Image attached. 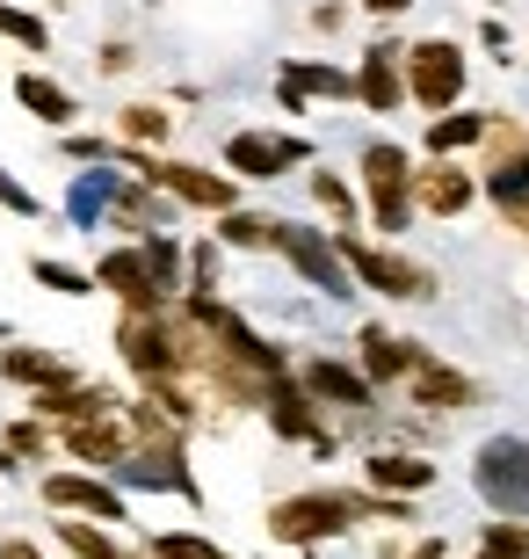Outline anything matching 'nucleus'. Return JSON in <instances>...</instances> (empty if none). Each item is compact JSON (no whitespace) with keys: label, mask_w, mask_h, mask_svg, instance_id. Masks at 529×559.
<instances>
[{"label":"nucleus","mask_w":529,"mask_h":559,"mask_svg":"<svg viewBox=\"0 0 529 559\" xmlns=\"http://www.w3.org/2000/svg\"><path fill=\"white\" fill-rule=\"evenodd\" d=\"M37 415L44 421H103V415H117V400L103 393V385H51V393H37Z\"/></svg>","instance_id":"obj_17"},{"label":"nucleus","mask_w":529,"mask_h":559,"mask_svg":"<svg viewBox=\"0 0 529 559\" xmlns=\"http://www.w3.org/2000/svg\"><path fill=\"white\" fill-rule=\"evenodd\" d=\"M65 451L87 457V465H123V457H131V436L117 429V415H103V421H73V429H65Z\"/></svg>","instance_id":"obj_19"},{"label":"nucleus","mask_w":529,"mask_h":559,"mask_svg":"<svg viewBox=\"0 0 529 559\" xmlns=\"http://www.w3.org/2000/svg\"><path fill=\"white\" fill-rule=\"evenodd\" d=\"M399 95H407V51H399V44H370L363 73H356V103L377 109V117H392Z\"/></svg>","instance_id":"obj_10"},{"label":"nucleus","mask_w":529,"mask_h":559,"mask_svg":"<svg viewBox=\"0 0 529 559\" xmlns=\"http://www.w3.org/2000/svg\"><path fill=\"white\" fill-rule=\"evenodd\" d=\"M363 189H370V218H377V233H407V218H413V160L392 139H377L363 153Z\"/></svg>","instance_id":"obj_3"},{"label":"nucleus","mask_w":529,"mask_h":559,"mask_svg":"<svg viewBox=\"0 0 529 559\" xmlns=\"http://www.w3.org/2000/svg\"><path fill=\"white\" fill-rule=\"evenodd\" d=\"M0 559H44V552H37V545H22V538H8V545H0Z\"/></svg>","instance_id":"obj_38"},{"label":"nucleus","mask_w":529,"mask_h":559,"mask_svg":"<svg viewBox=\"0 0 529 559\" xmlns=\"http://www.w3.org/2000/svg\"><path fill=\"white\" fill-rule=\"evenodd\" d=\"M268 421H276V436H298V443H312V451H334V436H326L320 415H312V393L290 385V378L268 385Z\"/></svg>","instance_id":"obj_12"},{"label":"nucleus","mask_w":529,"mask_h":559,"mask_svg":"<svg viewBox=\"0 0 529 559\" xmlns=\"http://www.w3.org/2000/svg\"><path fill=\"white\" fill-rule=\"evenodd\" d=\"M211 276H218V254L196 248V290H211Z\"/></svg>","instance_id":"obj_36"},{"label":"nucleus","mask_w":529,"mask_h":559,"mask_svg":"<svg viewBox=\"0 0 529 559\" xmlns=\"http://www.w3.org/2000/svg\"><path fill=\"white\" fill-rule=\"evenodd\" d=\"M153 559H232V552H218V545L196 538V531H167V538H153Z\"/></svg>","instance_id":"obj_29"},{"label":"nucleus","mask_w":529,"mask_h":559,"mask_svg":"<svg viewBox=\"0 0 529 559\" xmlns=\"http://www.w3.org/2000/svg\"><path fill=\"white\" fill-rule=\"evenodd\" d=\"M44 451H51L44 421H15V429H8V457H37V465H44Z\"/></svg>","instance_id":"obj_32"},{"label":"nucleus","mask_w":529,"mask_h":559,"mask_svg":"<svg viewBox=\"0 0 529 559\" xmlns=\"http://www.w3.org/2000/svg\"><path fill=\"white\" fill-rule=\"evenodd\" d=\"M471 479H479V495H486L501 516H529V443L522 436H493V443H479Z\"/></svg>","instance_id":"obj_4"},{"label":"nucleus","mask_w":529,"mask_h":559,"mask_svg":"<svg viewBox=\"0 0 529 559\" xmlns=\"http://www.w3.org/2000/svg\"><path fill=\"white\" fill-rule=\"evenodd\" d=\"M95 284L117 290L123 312H160V306H167V290H160V276H153V262H145V248L103 254V262H95Z\"/></svg>","instance_id":"obj_8"},{"label":"nucleus","mask_w":529,"mask_h":559,"mask_svg":"<svg viewBox=\"0 0 529 559\" xmlns=\"http://www.w3.org/2000/svg\"><path fill=\"white\" fill-rule=\"evenodd\" d=\"M363 8H370V15H407L413 0H363Z\"/></svg>","instance_id":"obj_37"},{"label":"nucleus","mask_w":529,"mask_h":559,"mask_svg":"<svg viewBox=\"0 0 529 559\" xmlns=\"http://www.w3.org/2000/svg\"><path fill=\"white\" fill-rule=\"evenodd\" d=\"M407 95L421 109H457V95H465V51L449 37H428V44H413L407 51Z\"/></svg>","instance_id":"obj_5"},{"label":"nucleus","mask_w":529,"mask_h":559,"mask_svg":"<svg viewBox=\"0 0 529 559\" xmlns=\"http://www.w3.org/2000/svg\"><path fill=\"white\" fill-rule=\"evenodd\" d=\"M486 124H493V117H465V109H457V117H435V124H428V153H457V145H479V139H486Z\"/></svg>","instance_id":"obj_24"},{"label":"nucleus","mask_w":529,"mask_h":559,"mask_svg":"<svg viewBox=\"0 0 529 559\" xmlns=\"http://www.w3.org/2000/svg\"><path fill=\"white\" fill-rule=\"evenodd\" d=\"M59 538H65L73 559H139V552H123L109 531H95V523H59Z\"/></svg>","instance_id":"obj_25"},{"label":"nucleus","mask_w":529,"mask_h":559,"mask_svg":"<svg viewBox=\"0 0 529 559\" xmlns=\"http://www.w3.org/2000/svg\"><path fill=\"white\" fill-rule=\"evenodd\" d=\"M305 95H356V81H348L341 66H284V109H305Z\"/></svg>","instance_id":"obj_20"},{"label":"nucleus","mask_w":529,"mask_h":559,"mask_svg":"<svg viewBox=\"0 0 529 559\" xmlns=\"http://www.w3.org/2000/svg\"><path fill=\"white\" fill-rule=\"evenodd\" d=\"M312 145L305 139H276V131H240V139L225 145V167L232 175H247V182H276L284 167H298Z\"/></svg>","instance_id":"obj_9"},{"label":"nucleus","mask_w":529,"mask_h":559,"mask_svg":"<svg viewBox=\"0 0 529 559\" xmlns=\"http://www.w3.org/2000/svg\"><path fill=\"white\" fill-rule=\"evenodd\" d=\"M139 248H145V262H153V276H160V290H182V248H175L167 233H145Z\"/></svg>","instance_id":"obj_27"},{"label":"nucleus","mask_w":529,"mask_h":559,"mask_svg":"<svg viewBox=\"0 0 529 559\" xmlns=\"http://www.w3.org/2000/svg\"><path fill=\"white\" fill-rule=\"evenodd\" d=\"M479 559H522V552H508V545H479Z\"/></svg>","instance_id":"obj_40"},{"label":"nucleus","mask_w":529,"mask_h":559,"mask_svg":"<svg viewBox=\"0 0 529 559\" xmlns=\"http://www.w3.org/2000/svg\"><path fill=\"white\" fill-rule=\"evenodd\" d=\"M276 248L290 254V270L305 276L312 290H326V298H348V262H341V248H334L326 233H305V226H290V218H276Z\"/></svg>","instance_id":"obj_7"},{"label":"nucleus","mask_w":529,"mask_h":559,"mask_svg":"<svg viewBox=\"0 0 529 559\" xmlns=\"http://www.w3.org/2000/svg\"><path fill=\"white\" fill-rule=\"evenodd\" d=\"M117 473L131 479V487H167V495H189V501H196V473L182 465V451H131Z\"/></svg>","instance_id":"obj_16"},{"label":"nucleus","mask_w":529,"mask_h":559,"mask_svg":"<svg viewBox=\"0 0 529 559\" xmlns=\"http://www.w3.org/2000/svg\"><path fill=\"white\" fill-rule=\"evenodd\" d=\"M334 248H341L348 276L370 290H385V298H435V276L421 270V262H407V254H392V248H370V240H356V233H334Z\"/></svg>","instance_id":"obj_2"},{"label":"nucleus","mask_w":529,"mask_h":559,"mask_svg":"<svg viewBox=\"0 0 529 559\" xmlns=\"http://www.w3.org/2000/svg\"><path fill=\"white\" fill-rule=\"evenodd\" d=\"M413 400H421V407H435V415L471 407V378L449 371V364H435V356H421V364H413Z\"/></svg>","instance_id":"obj_18"},{"label":"nucleus","mask_w":529,"mask_h":559,"mask_svg":"<svg viewBox=\"0 0 529 559\" xmlns=\"http://www.w3.org/2000/svg\"><path fill=\"white\" fill-rule=\"evenodd\" d=\"M225 240H232V248H276V218H254V211H225Z\"/></svg>","instance_id":"obj_28"},{"label":"nucleus","mask_w":529,"mask_h":559,"mask_svg":"<svg viewBox=\"0 0 529 559\" xmlns=\"http://www.w3.org/2000/svg\"><path fill=\"white\" fill-rule=\"evenodd\" d=\"M413 559H443V538H428V545H421V552H413Z\"/></svg>","instance_id":"obj_41"},{"label":"nucleus","mask_w":529,"mask_h":559,"mask_svg":"<svg viewBox=\"0 0 529 559\" xmlns=\"http://www.w3.org/2000/svg\"><path fill=\"white\" fill-rule=\"evenodd\" d=\"M471 197H479V189H471V175L449 160V153H435V167H421V175H413V204H428L435 218H457Z\"/></svg>","instance_id":"obj_13"},{"label":"nucleus","mask_w":529,"mask_h":559,"mask_svg":"<svg viewBox=\"0 0 529 559\" xmlns=\"http://www.w3.org/2000/svg\"><path fill=\"white\" fill-rule=\"evenodd\" d=\"M123 160L139 167V182H153V189H167V197H182V204H196V211H232L240 204V189H232V175H204V167H189V160H153V153H123Z\"/></svg>","instance_id":"obj_6"},{"label":"nucleus","mask_w":529,"mask_h":559,"mask_svg":"<svg viewBox=\"0 0 529 559\" xmlns=\"http://www.w3.org/2000/svg\"><path fill=\"white\" fill-rule=\"evenodd\" d=\"M167 131H175V117H167L160 103H131V109H123V139H131V145H160Z\"/></svg>","instance_id":"obj_26"},{"label":"nucleus","mask_w":529,"mask_h":559,"mask_svg":"<svg viewBox=\"0 0 529 559\" xmlns=\"http://www.w3.org/2000/svg\"><path fill=\"white\" fill-rule=\"evenodd\" d=\"M421 342H399V334L385 328H363V378L370 385H392V378H413V364H421Z\"/></svg>","instance_id":"obj_15"},{"label":"nucleus","mask_w":529,"mask_h":559,"mask_svg":"<svg viewBox=\"0 0 529 559\" xmlns=\"http://www.w3.org/2000/svg\"><path fill=\"white\" fill-rule=\"evenodd\" d=\"M312 197H320V204L334 211V218H341V226H348V218H356V197H348V189L334 182V175H312Z\"/></svg>","instance_id":"obj_33"},{"label":"nucleus","mask_w":529,"mask_h":559,"mask_svg":"<svg viewBox=\"0 0 529 559\" xmlns=\"http://www.w3.org/2000/svg\"><path fill=\"white\" fill-rule=\"evenodd\" d=\"M0 334H8V328H0Z\"/></svg>","instance_id":"obj_42"},{"label":"nucleus","mask_w":529,"mask_h":559,"mask_svg":"<svg viewBox=\"0 0 529 559\" xmlns=\"http://www.w3.org/2000/svg\"><path fill=\"white\" fill-rule=\"evenodd\" d=\"M0 37H15L22 51H44V44H51V29H44L37 15H22V8H8V0H0Z\"/></svg>","instance_id":"obj_30"},{"label":"nucleus","mask_w":529,"mask_h":559,"mask_svg":"<svg viewBox=\"0 0 529 559\" xmlns=\"http://www.w3.org/2000/svg\"><path fill=\"white\" fill-rule=\"evenodd\" d=\"M0 204H8V211H22V218H29V211H37V197H29V189H22L15 175L0 167Z\"/></svg>","instance_id":"obj_34"},{"label":"nucleus","mask_w":529,"mask_h":559,"mask_svg":"<svg viewBox=\"0 0 529 559\" xmlns=\"http://www.w3.org/2000/svg\"><path fill=\"white\" fill-rule=\"evenodd\" d=\"M501 218H508V226H522V233H529V197H522V204H501Z\"/></svg>","instance_id":"obj_39"},{"label":"nucleus","mask_w":529,"mask_h":559,"mask_svg":"<svg viewBox=\"0 0 529 559\" xmlns=\"http://www.w3.org/2000/svg\"><path fill=\"white\" fill-rule=\"evenodd\" d=\"M298 385H305L312 400H334V407H370V393H377L363 371H348V364H326V356H312L305 371H298Z\"/></svg>","instance_id":"obj_14"},{"label":"nucleus","mask_w":529,"mask_h":559,"mask_svg":"<svg viewBox=\"0 0 529 559\" xmlns=\"http://www.w3.org/2000/svg\"><path fill=\"white\" fill-rule=\"evenodd\" d=\"M0 371L15 378V385H37V393H51V385H73V371H65L51 349H8V356H0Z\"/></svg>","instance_id":"obj_22"},{"label":"nucleus","mask_w":529,"mask_h":559,"mask_svg":"<svg viewBox=\"0 0 529 559\" xmlns=\"http://www.w3.org/2000/svg\"><path fill=\"white\" fill-rule=\"evenodd\" d=\"M15 103L29 109V117H44V124H73V95H65L59 81H44V73H22Z\"/></svg>","instance_id":"obj_23"},{"label":"nucleus","mask_w":529,"mask_h":559,"mask_svg":"<svg viewBox=\"0 0 529 559\" xmlns=\"http://www.w3.org/2000/svg\"><path fill=\"white\" fill-rule=\"evenodd\" d=\"M413 523L407 495H326V487H312V495H290L268 509V538L276 545H320V538H341L348 523Z\"/></svg>","instance_id":"obj_1"},{"label":"nucleus","mask_w":529,"mask_h":559,"mask_svg":"<svg viewBox=\"0 0 529 559\" xmlns=\"http://www.w3.org/2000/svg\"><path fill=\"white\" fill-rule=\"evenodd\" d=\"M363 473H370L377 495H421L428 479H435V465H421V457H407V451H377Z\"/></svg>","instance_id":"obj_21"},{"label":"nucleus","mask_w":529,"mask_h":559,"mask_svg":"<svg viewBox=\"0 0 529 559\" xmlns=\"http://www.w3.org/2000/svg\"><path fill=\"white\" fill-rule=\"evenodd\" d=\"M29 270H37V284L65 290V298H87V290H95V276H81V270H65V262H51V254H44V262H29Z\"/></svg>","instance_id":"obj_31"},{"label":"nucleus","mask_w":529,"mask_h":559,"mask_svg":"<svg viewBox=\"0 0 529 559\" xmlns=\"http://www.w3.org/2000/svg\"><path fill=\"white\" fill-rule=\"evenodd\" d=\"M479 545H508V552L529 559V531H515V523H486V538H479Z\"/></svg>","instance_id":"obj_35"},{"label":"nucleus","mask_w":529,"mask_h":559,"mask_svg":"<svg viewBox=\"0 0 529 559\" xmlns=\"http://www.w3.org/2000/svg\"><path fill=\"white\" fill-rule=\"evenodd\" d=\"M44 501L65 509V516H103V523H123V495L103 487V479H81V473H51L44 479Z\"/></svg>","instance_id":"obj_11"}]
</instances>
